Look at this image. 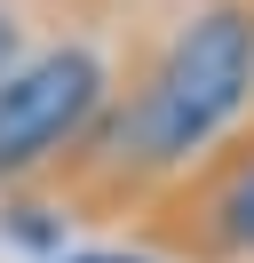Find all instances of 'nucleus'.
I'll use <instances>...</instances> for the list:
<instances>
[{
  "instance_id": "1",
  "label": "nucleus",
  "mask_w": 254,
  "mask_h": 263,
  "mask_svg": "<svg viewBox=\"0 0 254 263\" xmlns=\"http://www.w3.org/2000/svg\"><path fill=\"white\" fill-rule=\"evenodd\" d=\"M254 112V0H190L111 88L103 120L56 167V192L88 215L151 208L159 192L246 136Z\"/></svg>"
},
{
  "instance_id": "3",
  "label": "nucleus",
  "mask_w": 254,
  "mask_h": 263,
  "mask_svg": "<svg viewBox=\"0 0 254 263\" xmlns=\"http://www.w3.org/2000/svg\"><path fill=\"white\" fill-rule=\"evenodd\" d=\"M32 56V8L24 0H0V80Z\"/></svg>"
},
{
  "instance_id": "4",
  "label": "nucleus",
  "mask_w": 254,
  "mask_h": 263,
  "mask_svg": "<svg viewBox=\"0 0 254 263\" xmlns=\"http://www.w3.org/2000/svg\"><path fill=\"white\" fill-rule=\"evenodd\" d=\"M64 263H151V255H64Z\"/></svg>"
},
{
  "instance_id": "2",
  "label": "nucleus",
  "mask_w": 254,
  "mask_h": 263,
  "mask_svg": "<svg viewBox=\"0 0 254 263\" xmlns=\"http://www.w3.org/2000/svg\"><path fill=\"white\" fill-rule=\"evenodd\" d=\"M111 88H119V72L88 32L32 40V56L0 80V192L48 183L79 152V136L103 120Z\"/></svg>"
}]
</instances>
